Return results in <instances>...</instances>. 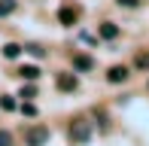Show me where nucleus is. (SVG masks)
Instances as JSON below:
<instances>
[{
	"label": "nucleus",
	"instance_id": "4468645a",
	"mask_svg": "<svg viewBox=\"0 0 149 146\" xmlns=\"http://www.w3.org/2000/svg\"><path fill=\"white\" fill-rule=\"evenodd\" d=\"M0 107H3V110H15V101H12V97H3V101H0Z\"/></svg>",
	"mask_w": 149,
	"mask_h": 146
},
{
	"label": "nucleus",
	"instance_id": "423d86ee",
	"mask_svg": "<svg viewBox=\"0 0 149 146\" xmlns=\"http://www.w3.org/2000/svg\"><path fill=\"white\" fill-rule=\"evenodd\" d=\"M58 18H61L64 24H73V22H76V9H70V6H64V9L58 12Z\"/></svg>",
	"mask_w": 149,
	"mask_h": 146
},
{
	"label": "nucleus",
	"instance_id": "6e6552de",
	"mask_svg": "<svg viewBox=\"0 0 149 146\" xmlns=\"http://www.w3.org/2000/svg\"><path fill=\"white\" fill-rule=\"evenodd\" d=\"M73 67H76V70H91V58L76 55V58H73Z\"/></svg>",
	"mask_w": 149,
	"mask_h": 146
},
{
	"label": "nucleus",
	"instance_id": "f03ea898",
	"mask_svg": "<svg viewBox=\"0 0 149 146\" xmlns=\"http://www.w3.org/2000/svg\"><path fill=\"white\" fill-rule=\"evenodd\" d=\"M70 140H73V143H88V140H91V122H73Z\"/></svg>",
	"mask_w": 149,
	"mask_h": 146
},
{
	"label": "nucleus",
	"instance_id": "ddd939ff",
	"mask_svg": "<svg viewBox=\"0 0 149 146\" xmlns=\"http://www.w3.org/2000/svg\"><path fill=\"white\" fill-rule=\"evenodd\" d=\"M22 113L24 116H37V107H33V104H22Z\"/></svg>",
	"mask_w": 149,
	"mask_h": 146
},
{
	"label": "nucleus",
	"instance_id": "39448f33",
	"mask_svg": "<svg viewBox=\"0 0 149 146\" xmlns=\"http://www.w3.org/2000/svg\"><path fill=\"white\" fill-rule=\"evenodd\" d=\"M100 37H104V40H116L119 37V28L113 22H104V24H100Z\"/></svg>",
	"mask_w": 149,
	"mask_h": 146
},
{
	"label": "nucleus",
	"instance_id": "7ed1b4c3",
	"mask_svg": "<svg viewBox=\"0 0 149 146\" xmlns=\"http://www.w3.org/2000/svg\"><path fill=\"white\" fill-rule=\"evenodd\" d=\"M55 85L61 91H76V85H79V79L73 76V73H58V79H55Z\"/></svg>",
	"mask_w": 149,
	"mask_h": 146
},
{
	"label": "nucleus",
	"instance_id": "9d476101",
	"mask_svg": "<svg viewBox=\"0 0 149 146\" xmlns=\"http://www.w3.org/2000/svg\"><path fill=\"white\" fill-rule=\"evenodd\" d=\"M137 67L140 70H149V52H140V55H137Z\"/></svg>",
	"mask_w": 149,
	"mask_h": 146
},
{
	"label": "nucleus",
	"instance_id": "f257e3e1",
	"mask_svg": "<svg viewBox=\"0 0 149 146\" xmlns=\"http://www.w3.org/2000/svg\"><path fill=\"white\" fill-rule=\"evenodd\" d=\"M46 140H49V128H43V125H33L24 134V143L28 146H46Z\"/></svg>",
	"mask_w": 149,
	"mask_h": 146
},
{
	"label": "nucleus",
	"instance_id": "20e7f679",
	"mask_svg": "<svg viewBox=\"0 0 149 146\" xmlns=\"http://www.w3.org/2000/svg\"><path fill=\"white\" fill-rule=\"evenodd\" d=\"M107 79H110L113 85L125 82V79H128V67H110V70H107Z\"/></svg>",
	"mask_w": 149,
	"mask_h": 146
},
{
	"label": "nucleus",
	"instance_id": "2eb2a0df",
	"mask_svg": "<svg viewBox=\"0 0 149 146\" xmlns=\"http://www.w3.org/2000/svg\"><path fill=\"white\" fill-rule=\"evenodd\" d=\"M33 95H37V88H33V85H24V88H22V97H33Z\"/></svg>",
	"mask_w": 149,
	"mask_h": 146
},
{
	"label": "nucleus",
	"instance_id": "1a4fd4ad",
	"mask_svg": "<svg viewBox=\"0 0 149 146\" xmlns=\"http://www.w3.org/2000/svg\"><path fill=\"white\" fill-rule=\"evenodd\" d=\"M18 73H22V79H37V76H40V67H33V64H28V67H22Z\"/></svg>",
	"mask_w": 149,
	"mask_h": 146
},
{
	"label": "nucleus",
	"instance_id": "9b49d317",
	"mask_svg": "<svg viewBox=\"0 0 149 146\" xmlns=\"http://www.w3.org/2000/svg\"><path fill=\"white\" fill-rule=\"evenodd\" d=\"M12 9H15V0H3L0 3V15H9Z\"/></svg>",
	"mask_w": 149,
	"mask_h": 146
},
{
	"label": "nucleus",
	"instance_id": "0eeeda50",
	"mask_svg": "<svg viewBox=\"0 0 149 146\" xmlns=\"http://www.w3.org/2000/svg\"><path fill=\"white\" fill-rule=\"evenodd\" d=\"M3 55L6 58H18V55H22V46H18V43H6L3 46Z\"/></svg>",
	"mask_w": 149,
	"mask_h": 146
},
{
	"label": "nucleus",
	"instance_id": "dca6fc26",
	"mask_svg": "<svg viewBox=\"0 0 149 146\" xmlns=\"http://www.w3.org/2000/svg\"><path fill=\"white\" fill-rule=\"evenodd\" d=\"M28 52H31L33 58H43V49H40V46H28Z\"/></svg>",
	"mask_w": 149,
	"mask_h": 146
},
{
	"label": "nucleus",
	"instance_id": "f3484780",
	"mask_svg": "<svg viewBox=\"0 0 149 146\" xmlns=\"http://www.w3.org/2000/svg\"><path fill=\"white\" fill-rule=\"evenodd\" d=\"M119 3H122V6H137L140 0H119Z\"/></svg>",
	"mask_w": 149,
	"mask_h": 146
},
{
	"label": "nucleus",
	"instance_id": "f8f14e48",
	"mask_svg": "<svg viewBox=\"0 0 149 146\" xmlns=\"http://www.w3.org/2000/svg\"><path fill=\"white\" fill-rule=\"evenodd\" d=\"M0 146H12V137H9V131H0Z\"/></svg>",
	"mask_w": 149,
	"mask_h": 146
}]
</instances>
